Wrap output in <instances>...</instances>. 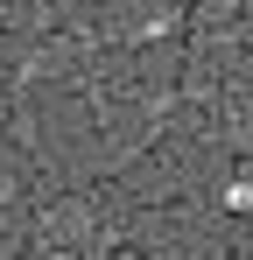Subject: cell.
I'll use <instances>...</instances> for the list:
<instances>
[{
	"instance_id": "cell-1",
	"label": "cell",
	"mask_w": 253,
	"mask_h": 260,
	"mask_svg": "<svg viewBox=\"0 0 253 260\" xmlns=\"http://www.w3.org/2000/svg\"><path fill=\"white\" fill-rule=\"evenodd\" d=\"M232 211H253V183H239V190H232Z\"/></svg>"
}]
</instances>
